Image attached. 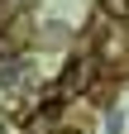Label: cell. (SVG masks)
<instances>
[{
  "label": "cell",
  "instance_id": "cell-1",
  "mask_svg": "<svg viewBox=\"0 0 129 134\" xmlns=\"http://www.w3.org/2000/svg\"><path fill=\"white\" fill-rule=\"evenodd\" d=\"M91 77H96V72H91V62H77L72 72H67V91H86V86H91Z\"/></svg>",
  "mask_w": 129,
  "mask_h": 134
},
{
  "label": "cell",
  "instance_id": "cell-2",
  "mask_svg": "<svg viewBox=\"0 0 129 134\" xmlns=\"http://www.w3.org/2000/svg\"><path fill=\"white\" fill-rule=\"evenodd\" d=\"M62 134H81V129H62Z\"/></svg>",
  "mask_w": 129,
  "mask_h": 134
}]
</instances>
